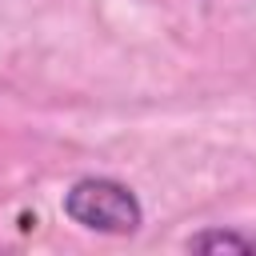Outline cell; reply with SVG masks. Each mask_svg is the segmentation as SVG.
<instances>
[{
	"label": "cell",
	"mask_w": 256,
	"mask_h": 256,
	"mask_svg": "<svg viewBox=\"0 0 256 256\" xmlns=\"http://www.w3.org/2000/svg\"><path fill=\"white\" fill-rule=\"evenodd\" d=\"M64 212L80 228L92 232H112V236H132L144 224V208L132 188L108 176H84L64 192Z\"/></svg>",
	"instance_id": "obj_1"
},
{
	"label": "cell",
	"mask_w": 256,
	"mask_h": 256,
	"mask_svg": "<svg viewBox=\"0 0 256 256\" xmlns=\"http://www.w3.org/2000/svg\"><path fill=\"white\" fill-rule=\"evenodd\" d=\"M188 252H256V236L208 228V232H196V236L188 240Z\"/></svg>",
	"instance_id": "obj_2"
}]
</instances>
